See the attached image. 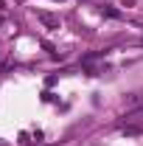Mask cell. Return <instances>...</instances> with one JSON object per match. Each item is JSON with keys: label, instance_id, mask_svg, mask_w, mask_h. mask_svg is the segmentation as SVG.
Here are the masks:
<instances>
[{"label": "cell", "instance_id": "1", "mask_svg": "<svg viewBox=\"0 0 143 146\" xmlns=\"http://www.w3.org/2000/svg\"><path fill=\"white\" fill-rule=\"evenodd\" d=\"M36 20L45 25V28H59L62 23H59V17L56 14H51V11H36Z\"/></svg>", "mask_w": 143, "mask_h": 146}, {"label": "cell", "instance_id": "2", "mask_svg": "<svg viewBox=\"0 0 143 146\" xmlns=\"http://www.w3.org/2000/svg\"><path fill=\"white\" fill-rule=\"evenodd\" d=\"M126 121H135V124H143V107H140V110H132V112L126 115Z\"/></svg>", "mask_w": 143, "mask_h": 146}, {"label": "cell", "instance_id": "3", "mask_svg": "<svg viewBox=\"0 0 143 146\" xmlns=\"http://www.w3.org/2000/svg\"><path fill=\"white\" fill-rule=\"evenodd\" d=\"M138 132H140L138 127H124V135H138Z\"/></svg>", "mask_w": 143, "mask_h": 146}, {"label": "cell", "instance_id": "4", "mask_svg": "<svg viewBox=\"0 0 143 146\" xmlns=\"http://www.w3.org/2000/svg\"><path fill=\"white\" fill-rule=\"evenodd\" d=\"M124 3H126V6H132V3H135V0H124Z\"/></svg>", "mask_w": 143, "mask_h": 146}]
</instances>
